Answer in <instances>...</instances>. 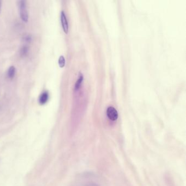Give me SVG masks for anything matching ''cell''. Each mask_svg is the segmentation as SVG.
Instances as JSON below:
<instances>
[{
  "instance_id": "obj_10",
  "label": "cell",
  "mask_w": 186,
  "mask_h": 186,
  "mask_svg": "<svg viewBox=\"0 0 186 186\" xmlns=\"http://www.w3.org/2000/svg\"><path fill=\"white\" fill-rule=\"evenodd\" d=\"M1 2L0 1V12H1Z\"/></svg>"
},
{
  "instance_id": "obj_5",
  "label": "cell",
  "mask_w": 186,
  "mask_h": 186,
  "mask_svg": "<svg viewBox=\"0 0 186 186\" xmlns=\"http://www.w3.org/2000/svg\"><path fill=\"white\" fill-rule=\"evenodd\" d=\"M15 72H16V69H15V67L11 66L9 67L7 73V75L9 78L12 79L15 76Z\"/></svg>"
},
{
  "instance_id": "obj_1",
  "label": "cell",
  "mask_w": 186,
  "mask_h": 186,
  "mask_svg": "<svg viewBox=\"0 0 186 186\" xmlns=\"http://www.w3.org/2000/svg\"><path fill=\"white\" fill-rule=\"evenodd\" d=\"M19 7L20 15L23 21L27 23L28 20V9L26 8V1H20L19 2Z\"/></svg>"
},
{
  "instance_id": "obj_3",
  "label": "cell",
  "mask_w": 186,
  "mask_h": 186,
  "mask_svg": "<svg viewBox=\"0 0 186 186\" xmlns=\"http://www.w3.org/2000/svg\"><path fill=\"white\" fill-rule=\"evenodd\" d=\"M61 22L63 30L66 33H67L68 31V24L67 19L66 16L63 11H62L61 13Z\"/></svg>"
},
{
  "instance_id": "obj_4",
  "label": "cell",
  "mask_w": 186,
  "mask_h": 186,
  "mask_svg": "<svg viewBox=\"0 0 186 186\" xmlns=\"http://www.w3.org/2000/svg\"><path fill=\"white\" fill-rule=\"evenodd\" d=\"M48 99H49V93H48V92L45 91V92H43L41 94V96L39 97V102L41 104L43 105L47 102Z\"/></svg>"
},
{
  "instance_id": "obj_2",
  "label": "cell",
  "mask_w": 186,
  "mask_h": 186,
  "mask_svg": "<svg viewBox=\"0 0 186 186\" xmlns=\"http://www.w3.org/2000/svg\"><path fill=\"white\" fill-rule=\"evenodd\" d=\"M107 116L111 121H116L118 119V113L116 109L113 107H109L107 110Z\"/></svg>"
},
{
  "instance_id": "obj_8",
  "label": "cell",
  "mask_w": 186,
  "mask_h": 186,
  "mask_svg": "<svg viewBox=\"0 0 186 186\" xmlns=\"http://www.w3.org/2000/svg\"><path fill=\"white\" fill-rule=\"evenodd\" d=\"M28 46H24L22 48V49H21V52H20V53H21V55L22 56H25L28 54Z\"/></svg>"
},
{
  "instance_id": "obj_7",
  "label": "cell",
  "mask_w": 186,
  "mask_h": 186,
  "mask_svg": "<svg viewBox=\"0 0 186 186\" xmlns=\"http://www.w3.org/2000/svg\"><path fill=\"white\" fill-rule=\"evenodd\" d=\"M65 58L63 56H61L58 59V64L61 68H63L65 66Z\"/></svg>"
},
{
  "instance_id": "obj_6",
  "label": "cell",
  "mask_w": 186,
  "mask_h": 186,
  "mask_svg": "<svg viewBox=\"0 0 186 186\" xmlns=\"http://www.w3.org/2000/svg\"><path fill=\"white\" fill-rule=\"evenodd\" d=\"M83 80V76L81 74V75H80L79 78H78L77 81L76 82L75 85V90H78L80 86H81L82 82Z\"/></svg>"
},
{
  "instance_id": "obj_9",
  "label": "cell",
  "mask_w": 186,
  "mask_h": 186,
  "mask_svg": "<svg viewBox=\"0 0 186 186\" xmlns=\"http://www.w3.org/2000/svg\"><path fill=\"white\" fill-rule=\"evenodd\" d=\"M24 41L26 42H30L31 41H32V37L31 36H26L24 37Z\"/></svg>"
}]
</instances>
